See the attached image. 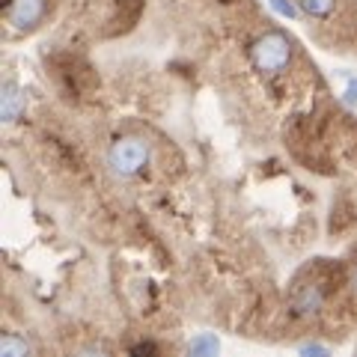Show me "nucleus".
<instances>
[{"label":"nucleus","instance_id":"obj_1","mask_svg":"<svg viewBox=\"0 0 357 357\" xmlns=\"http://www.w3.org/2000/svg\"><path fill=\"white\" fill-rule=\"evenodd\" d=\"M149 155H152V149H149L146 140L137 137V134H126V137H116L114 143H110L107 161H110V167H114V173L134 176L149 164Z\"/></svg>","mask_w":357,"mask_h":357},{"label":"nucleus","instance_id":"obj_2","mask_svg":"<svg viewBox=\"0 0 357 357\" xmlns=\"http://www.w3.org/2000/svg\"><path fill=\"white\" fill-rule=\"evenodd\" d=\"M250 60L259 72H268V75L283 72L289 60H292V42H289L283 33L271 30L250 45Z\"/></svg>","mask_w":357,"mask_h":357},{"label":"nucleus","instance_id":"obj_3","mask_svg":"<svg viewBox=\"0 0 357 357\" xmlns=\"http://www.w3.org/2000/svg\"><path fill=\"white\" fill-rule=\"evenodd\" d=\"M45 9H48V0H9L6 18L13 27L30 30L45 18Z\"/></svg>","mask_w":357,"mask_h":357},{"label":"nucleus","instance_id":"obj_4","mask_svg":"<svg viewBox=\"0 0 357 357\" xmlns=\"http://www.w3.org/2000/svg\"><path fill=\"white\" fill-rule=\"evenodd\" d=\"M21 110H24V96H21V89L15 84H6L3 98H0V114H3L6 122H15L21 116Z\"/></svg>","mask_w":357,"mask_h":357},{"label":"nucleus","instance_id":"obj_5","mask_svg":"<svg viewBox=\"0 0 357 357\" xmlns=\"http://www.w3.org/2000/svg\"><path fill=\"white\" fill-rule=\"evenodd\" d=\"M321 301H325V295L319 292L316 286H307L304 292L298 295V301H295V307H298V312H316L319 307H321Z\"/></svg>","mask_w":357,"mask_h":357},{"label":"nucleus","instance_id":"obj_6","mask_svg":"<svg viewBox=\"0 0 357 357\" xmlns=\"http://www.w3.org/2000/svg\"><path fill=\"white\" fill-rule=\"evenodd\" d=\"M220 351V342L218 337H211V333H199V337L191 342V354L194 357H211Z\"/></svg>","mask_w":357,"mask_h":357},{"label":"nucleus","instance_id":"obj_7","mask_svg":"<svg viewBox=\"0 0 357 357\" xmlns=\"http://www.w3.org/2000/svg\"><path fill=\"white\" fill-rule=\"evenodd\" d=\"M298 6L312 18H328L337 6V0H298Z\"/></svg>","mask_w":357,"mask_h":357},{"label":"nucleus","instance_id":"obj_8","mask_svg":"<svg viewBox=\"0 0 357 357\" xmlns=\"http://www.w3.org/2000/svg\"><path fill=\"white\" fill-rule=\"evenodd\" d=\"M0 354L3 357H27L30 345L24 340H18L15 333H9V337H3V342H0Z\"/></svg>","mask_w":357,"mask_h":357},{"label":"nucleus","instance_id":"obj_9","mask_svg":"<svg viewBox=\"0 0 357 357\" xmlns=\"http://www.w3.org/2000/svg\"><path fill=\"white\" fill-rule=\"evenodd\" d=\"M271 9L283 18H298V6L292 3V0H271Z\"/></svg>","mask_w":357,"mask_h":357},{"label":"nucleus","instance_id":"obj_10","mask_svg":"<svg viewBox=\"0 0 357 357\" xmlns=\"http://www.w3.org/2000/svg\"><path fill=\"white\" fill-rule=\"evenodd\" d=\"M345 102H349V105L357 102V77H351L349 86H345Z\"/></svg>","mask_w":357,"mask_h":357},{"label":"nucleus","instance_id":"obj_11","mask_svg":"<svg viewBox=\"0 0 357 357\" xmlns=\"http://www.w3.org/2000/svg\"><path fill=\"white\" fill-rule=\"evenodd\" d=\"M301 351L304 354H328V349H321V345H304Z\"/></svg>","mask_w":357,"mask_h":357},{"label":"nucleus","instance_id":"obj_12","mask_svg":"<svg viewBox=\"0 0 357 357\" xmlns=\"http://www.w3.org/2000/svg\"><path fill=\"white\" fill-rule=\"evenodd\" d=\"M351 286H354V292H357V268L351 271Z\"/></svg>","mask_w":357,"mask_h":357}]
</instances>
